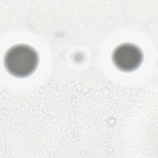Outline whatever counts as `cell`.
I'll return each mask as SVG.
<instances>
[{
	"label": "cell",
	"mask_w": 158,
	"mask_h": 158,
	"mask_svg": "<svg viewBox=\"0 0 158 158\" xmlns=\"http://www.w3.org/2000/svg\"><path fill=\"white\" fill-rule=\"evenodd\" d=\"M38 57L31 47L18 44L10 48L4 58L7 71L17 77H26L31 75L37 67Z\"/></svg>",
	"instance_id": "obj_1"
},
{
	"label": "cell",
	"mask_w": 158,
	"mask_h": 158,
	"mask_svg": "<svg viewBox=\"0 0 158 158\" xmlns=\"http://www.w3.org/2000/svg\"><path fill=\"white\" fill-rule=\"evenodd\" d=\"M112 60L114 65L119 70L131 72L141 65L143 53L137 46L131 43H124L115 49Z\"/></svg>",
	"instance_id": "obj_2"
}]
</instances>
